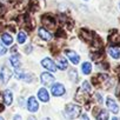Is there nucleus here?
I'll list each match as a JSON object with an SVG mask.
<instances>
[{
	"label": "nucleus",
	"instance_id": "nucleus-1",
	"mask_svg": "<svg viewBox=\"0 0 120 120\" xmlns=\"http://www.w3.org/2000/svg\"><path fill=\"white\" fill-rule=\"evenodd\" d=\"M65 115L68 119H75L80 115V107L75 104H67L65 108Z\"/></svg>",
	"mask_w": 120,
	"mask_h": 120
},
{
	"label": "nucleus",
	"instance_id": "nucleus-2",
	"mask_svg": "<svg viewBox=\"0 0 120 120\" xmlns=\"http://www.w3.org/2000/svg\"><path fill=\"white\" fill-rule=\"evenodd\" d=\"M12 77V72L10 71V68H7L6 66H3L1 70H0V81H1L4 85H6L8 82V80Z\"/></svg>",
	"mask_w": 120,
	"mask_h": 120
},
{
	"label": "nucleus",
	"instance_id": "nucleus-3",
	"mask_svg": "<svg viewBox=\"0 0 120 120\" xmlns=\"http://www.w3.org/2000/svg\"><path fill=\"white\" fill-rule=\"evenodd\" d=\"M51 92H52V94H53L54 97H61V95H64V94H65L66 90H65L64 85L58 84V82H56V84H54V85L52 86Z\"/></svg>",
	"mask_w": 120,
	"mask_h": 120
},
{
	"label": "nucleus",
	"instance_id": "nucleus-4",
	"mask_svg": "<svg viewBox=\"0 0 120 120\" xmlns=\"http://www.w3.org/2000/svg\"><path fill=\"white\" fill-rule=\"evenodd\" d=\"M41 65H42L45 68H47L48 71H52V72H55V71H56V65H55V63L53 61L52 59H49V58L42 59Z\"/></svg>",
	"mask_w": 120,
	"mask_h": 120
},
{
	"label": "nucleus",
	"instance_id": "nucleus-5",
	"mask_svg": "<svg viewBox=\"0 0 120 120\" xmlns=\"http://www.w3.org/2000/svg\"><path fill=\"white\" fill-rule=\"evenodd\" d=\"M41 82L46 86H49L51 84L54 82V77L48 72H44V73H41Z\"/></svg>",
	"mask_w": 120,
	"mask_h": 120
},
{
	"label": "nucleus",
	"instance_id": "nucleus-6",
	"mask_svg": "<svg viewBox=\"0 0 120 120\" xmlns=\"http://www.w3.org/2000/svg\"><path fill=\"white\" fill-rule=\"evenodd\" d=\"M27 108L30 112H37L38 108H39V104L37 102L35 98L34 97H31L28 100H27Z\"/></svg>",
	"mask_w": 120,
	"mask_h": 120
},
{
	"label": "nucleus",
	"instance_id": "nucleus-7",
	"mask_svg": "<svg viewBox=\"0 0 120 120\" xmlns=\"http://www.w3.org/2000/svg\"><path fill=\"white\" fill-rule=\"evenodd\" d=\"M106 105H107V107H108V109L111 112H113V113H118L119 112V107H118L116 102L112 98H107L106 99Z\"/></svg>",
	"mask_w": 120,
	"mask_h": 120
},
{
	"label": "nucleus",
	"instance_id": "nucleus-8",
	"mask_svg": "<svg viewBox=\"0 0 120 120\" xmlns=\"http://www.w3.org/2000/svg\"><path fill=\"white\" fill-rule=\"evenodd\" d=\"M66 55L70 58V60L74 64V65H77L79 61H80V58H79V55L74 52V51H70V49H67L66 51Z\"/></svg>",
	"mask_w": 120,
	"mask_h": 120
},
{
	"label": "nucleus",
	"instance_id": "nucleus-9",
	"mask_svg": "<svg viewBox=\"0 0 120 120\" xmlns=\"http://www.w3.org/2000/svg\"><path fill=\"white\" fill-rule=\"evenodd\" d=\"M67 66H68V63H67V60H66V56L60 55V56L58 58V65H56V67L64 71V70L67 68Z\"/></svg>",
	"mask_w": 120,
	"mask_h": 120
},
{
	"label": "nucleus",
	"instance_id": "nucleus-10",
	"mask_svg": "<svg viewBox=\"0 0 120 120\" xmlns=\"http://www.w3.org/2000/svg\"><path fill=\"white\" fill-rule=\"evenodd\" d=\"M38 97L42 102H47L49 100V95H48V92H47L46 88H40L38 91Z\"/></svg>",
	"mask_w": 120,
	"mask_h": 120
},
{
	"label": "nucleus",
	"instance_id": "nucleus-11",
	"mask_svg": "<svg viewBox=\"0 0 120 120\" xmlns=\"http://www.w3.org/2000/svg\"><path fill=\"white\" fill-rule=\"evenodd\" d=\"M38 33H39V37L41 38V39H44V40H51V38H52V35H51V33L47 31V30H45L44 27H40L39 28V31H38Z\"/></svg>",
	"mask_w": 120,
	"mask_h": 120
},
{
	"label": "nucleus",
	"instance_id": "nucleus-12",
	"mask_svg": "<svg viewBox=\"0 0 120 120\" xmlns=\"http://www.w3.org/2000/svg\"><path fill=\"white\" fill-rule=\"evenodd\" d=\"M15 77L18 78V79H21V80H26V81H30L32 78L27 74V73H25L22 70H15Z\"/></svg>",
	"mask_w": 120,
	"mask_h": 120
},
{
	"label": "nucleus",
	"instance_id": "nucleus-13",
	"mask_svg": "<svg viewBox=\"0 0 120 120\" xmlns=\"http://www.w3.org/2000/svg\"><path fill=\"white\" fill-rule=\"evenodd\" d=\"M4 101L6 105H11L13 101V94L11 91H5L4 92Z\"/></svg>",
	"mask_w": 120,
	"mask_h": 120
},
{
	"label": "nucleus",
	"instance_id": "nucleus-14",
	"mask_svg": "<svg viewBox=\"0 0 120 120\" xmlns=\"http://www.w3.org/2000/svg\"><path fill=\"white\" fill-rule=\"evenodd\" d=\"M108 53H109V55H111L112 58H114V59H119V58H120V49L116 48V47H111V48L108 49Z\"/></svg>",
	"mask_w": 120,
	"mask_h": 120
},
{
	"label": "nucleus",
	"instance_id": "nucleus-15",
	"mask_svg": "<svg viewBox=\"0 0 120 120\" xmlns=\"http://www.w3.org/2000/svg\"><path fill=\"white\" fill-rule=\"evenodd\" d=\"M1 40L4 41L5 45H11V44L13 42V38H12L10 34H7V33H4V34L1 35Z\"/></svg>",
	"mask_w": 120,
	"mask_h": 120
},
{
	"label": "nucleus",
	"instance_id": "nucleus-16",
	"mask_svg": "<svg viewBox=\"0 0 120 120\" xmlns=\"http://www.w3.org/2000/svg\"><path fill=\"white\" fill-rule=\"evenodd\" d=\"M97 120H108V112L105 109H101L99 114L97 115Z\"/></svg>",
	"mask_w": 120,
	"mask_h": 120
},
{
	"label": "nucleus",
	"instance_id": "nucleus-17",
	"mask_svg": "<svg viewBox=\"0 0 120 120\" xmlns=\"http://www.w3.org/2000/svg\"><path fill=\"white\" fill-rule=\"evenodd\" d=\"M81 70H82V73H84V74H90L91 71H92V65H91L90 63H84Z\"/></svg>",
	"mask_w": 120,
	"mask_h": 120
},
{
	"label": "nucleus",
	"instance_id": "nucleus-18",
	"mask_svg": "<svg viewBox=\"0 0 120 120\" xmlns=\"http://www.w3.org/2000/svg\"><path fill=\"white\" fill-rule=\"evenodd\" d=\"M10 61H11V64H12L14 67H18V66L20 65V61H19V55H18V54L12 55V56L10 58Z\"/></svg>",
	"mask_w": 120,
	"mask_h": 120
},
{
	"label": "nucleus",
	"instance_id": "nucleus-19",
	"mask_svg": "<svg viewBox=\"0 0 120 120\" xmlns=\"http://www.w3.org/2000/svg\"><path fill=\"white\" fill-rule=\"evenodd\" d=\"M17 39H18V42H19V44H24V42L26 41V33H25V32H19Z\"/></svg>",
	"mask_w": 120,
	"mask_h": 120
},
{
	"label": "nucleus",
	"instance_id": "nucleus-20",
	"mask_svg": "<svg viewBox=\"0 0 120 120\" xmlns=\"http://www.w3.org/2000/svg\"><path fill=\"white\" fill-rule=\"evenodd\" d=\"M81 88H82L84 91H86L87 93H90V92H91V86H90V82H87V81L82 82V85H81Z\"/></svg>",
	"mask_w": 120,
	"mask_h": 120
},
{
	"label": "nucleus",
	"instance_id": "nucleus-21",
	"mask_svg": "<svg viewBox=\"0 0 120 120\" xmlns=\"http://www.w3.org/2000/svg\"><path fill=\"white\" fill-rule=\"evenodd\" d=\"M70 78L72 79V81H75L77 80V71L75 70H71L70 71Z\"/></svg>",
	"mask_w": 120,
	"mask_h": 120
},
{
	"label": "nucleus",
	"instance_id": "nucleus-22",
	"mask_svg": "<svg viewBox=\"0 0 120 120\" xmlns=\"http://www.w3.org/2000/svg\"><path fill=\"white\" fill-rule=\"evenodd\" d=\"M6 52H7V49H6L4 46L0 45V55H4V54H6Z\"/></svg>",
	"mask_w": 120,
	"mask_h": 120
},
{
	"label": "nucleus",
	"instance_id": "nucleus-23",
	"mask_svg": "<svg viewBox=\"0 0 120 120\" xmlns=\"http://www.w3.org/2000/svg\"><path fill=\"white\" fill-rule=\"evenodd\" d=\"M81 120H90V119H88V116L86 114H82L81 115Z\"/></svg>",
	"mask_w": 120,
	"mask_h": 120
},
{
	"label": "nucleus",
	"instance_id": "nucleus-24",
	"mask_svg": "<svg viewBox=\"0 0 120 120\" xmlns=\"http://www.w3.org/2000/svg\"><path fill=\"white\" fill-rule=\"evenodd\" d=\"M5 12V8H4V6L3 5H0V14H3Z\"/></svg>",
	"mask_w": 120,
	"mask_h": 120
},
{
	"label": "nucleus",
	"instance_id": "nucleus-25",
	"mask_svg": "<svg viewBox=\"0 0 120 120\" xmlns=\"http://www.w3.org/2000/svg\"><path fill=\"white\" fill-rule=\"evenodd\" d=\"M14 120H21V116L20 115H15L14 116Z\"/></svg>",
	"mask_w": 120,
	"mask_h": 120
},
{
	"label": "nucleus",
	"instance_id": "nucleus-26",
	"mask_svg": "<svg viewBox=\"0 0 120 120\" xmlns=\"http://www.w3.org/2000/svg\"><path fill=\"white\" fill-rule=\"evenodd\" d=\"M27 120H37V119H35L33 115H31V116H28V119H27Z\"/></svg>",
	"mask_w": 120,
	"mask_h": 120
},
{
	"label": "nucleus",
	"instance_id": "nucleus-27",
	"mask_svg": "<svg viewBox=\"0 0 120 120\" xmlns=\"http://www.w3.org/2000/svg\"><path fill=\"white\" fill-rule=\"evenodd\" d=\"M112 120H118V118H113V119H112Z\"/></svg>",
	"mask_w": 120,
	"mask_h": 120
},
{
	"label": "nucleus",
	"instance_id": "nucleus-28",
	"mask_svg": "<svg viewBox=\"0 0 120 120\" xmlns=\"http://www.w3.org/2000/svg\"><path fill=\"white\" fill-rule=\"evenodd\" d=\"M118 71H119V72H120V67H119V70H118ZM119 78H120V74H119Z\"/></svg>",
	"mask_w": 120,
	"mask_h": 120
},
{
	"label": "nucleus",
	"instance_id": "nucleus-29",
	"mask_svg": "<svg viewBox=\"0 0 120 120\" xmlns=\"http://www.w3.org/2000/svg\"><path fill=\"white\" fill-rule=\"evenodd\" d=\"M0 120H4V119H3V118H1V116H0Z\"/></svg>",
	"mask_w": 120,
	"mask_h": 120
},
{
	"label": "nucleus",
	"instance_id": "nucleus-30",
	"mask_svg": "<svg viewBox=\"0 0 120 120\" xmlns=\"http://www.w3.org/2000/svg\"><path fill=\"white\" fill-rule=\"evenodd\" d=\"M45 120H51V119H45Z\"/></svg>",
	"mask_w": 120,
	"mask_h": 120
}]
</instances>
